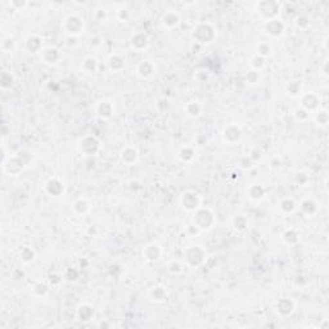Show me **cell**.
Returning a JSON list of instances; mask_svg holds the SVG:
<instances>
[{"label":"cell","instance_id":"cell-1","mask_svg":"<svg viewBox=\"0 0 329 329\" xmlns=\"http://www.w3.org/2000/svg\"><path fill=\"white\" fill-rule=\"evenodd\" d=\"M64 21H66L64 22V27L67 30L66 32L71 34V35H78L84 30V22H82L81 18L76 17V16H70Z\"/></svg>","mask_w":329,"mask_h":329}]
</instances>
